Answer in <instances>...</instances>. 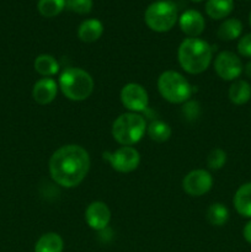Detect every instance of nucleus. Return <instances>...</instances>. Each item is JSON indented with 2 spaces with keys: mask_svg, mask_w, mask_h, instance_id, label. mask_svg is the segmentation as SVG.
Listing matches in <instances>:
<instances>
[{
  "mask_svg": "<svg viewBox=\"0 0 251 252\" xmlns=\"http://www.w3.org/2000/svg\"><path fill=\"white\" fill-rule=\"evenodd\" d=\"M91 166L90 155L78 144H66L52 154L48 162L49 175L58 186L74 189L88 176Z\"/></svg>",
  "mask_w": 251,
  "mask_h": 252,
  "instance_id": "1",
  "label": "nucleus"
},
{
  "mask_svg": "<svg viewBox=\"0 0 251 252\" xmlns=\"http://www.w3.org/2000/svg\"><path fill=\"white\" fill-rule=\"evenodd\" d=\"M180 66L191 75L202 74L209 68L213 61V48L199 37H187L177 48Z\"/></svg>",
  "mask_w": 251,
  "mask_h": 252,
  "instance_id": "2",
  "label": "nucleus"
},
{
  "mask_svg": "<svg viewBox=\"0 0 251 252\" xmlns=\"http://www.w3.org/2000/svg\"><path fill=\"white\" fill-rule=\"evenodd\" d=\"M58 86L62 94L74 102L85 101L91 96L95 88L93 76L86 70L75 66L65 68L58 78Z\"/></svg>",
  "mask_w": 251,
  "mask_h": 252,
  "instance_id": "3",
  "label": "nucleus"
},
{
  "mask_svg": "<svg viewBox=\"0 0 251 252\" xmlns=\"http://www.w3.org/2000/svg\"><path fill=\"white\" fill-rule=\"evenodd\" d=\"M147 128V120L140 113L125 112L113 121L111 133L121 147H133L142 140Z\"/></svg>",
  "mask_w": 251,
  "mask_h": 252,
  "instance_id": "4",
  "label": "nucleus"
},
{
  "mask_svg": "<svg viewBox=\"0 0 251 252\" xmlns=\"http://www.w3.org/2000/svg\"><path fill=\"white\" fill-rule=\"evenodd\" d=\"M157 91L164 100L174 105H184L191 100L193 86L188 80L176 70H165L157 81Z\"/></svg>",
  "mask_w": 251,
  "mask_h": 252,
  "instance_id": "5",
  "label": "nucleus"
},
{
  "mask_svg": "<svg viewBox=\"0 0 251 252\" xmlns=\"http://www.w3.org/2000/svg\"><path fill=\"white\" fill-rule=\"evenodd\" d=\"M179 21L177 6L171 0L154 1L145 9L144 22L152 31L164 33L170 31Z\"/></svg>",
  "mask_w": 251,
  "mask_h": 252,
  "instance_id": "6",
  "label": "nucleus"
},
{
  "mask_svg": "<svg viewBox=\"0 0 251 252\" xmlns=\"http://www.w3.org/2000/svg\"><path fill=\"white\" fill-rule=\"evenodd\" d=\"M102 157L115 171L121 174H129L137 170L140 164V154L134 147H120L113 153L105 152Z\"/></svg>",
  "mask_w": 251,
  "mask_h": 252,
  "instance_id": "7",
  "label": "nucleus"
},
{
  "mask_svg": "<svg viewBox=\"0 0 251 252\" xmlns=\"http://www.w3.org/2000/svg\"><path fill=\"white\" fill-rule=\"evenodd\" d=\"M217 75L224 81H235L240 78L244 71V64L240 57L230 51L218 53L213 62Z\"/></svg>",
  "mask_w": 251,
  "mask_h": 252,
  "instance_id": "8",
  "label": "nucleus"
},
{
  "mask_svg": "<svg viewBox=\"0 0 251 252\" xmlns=\"http://www.w3.org/2000/svg\"><path fill=\"white\" fill-rule=\"evenodd\" d=\"M121 102L127 112L140 113L147 110L149 105V95L144 86L137 83H128L122 88L120 94Z\"/></svg>",
  "mask_w": 251,
  "mask_h": 252,
  "instance_id": "9",
  "label": "nucleus"
},
{
  "mask_svg": "<svg viewBox=\"0 0 251 252\" xmlns=\"http://www.w3.org/2000/svg\"><path fill=\"white\" fill-rule=\"evenodd\" d=\"M212 187H213V176L208 170H192L182 180V189L191 197L204 196L211 191Z\"/></svg>",
  "mask_w": 251,
  "mask_h": 252,
  "instance_id": "10",
  "label": "nucleus"
},
{
  "mask_svg": "<svg viewBox=\"0 0 251 252\" xmlns=\"http://www.w3.org/2000/svg\"><path fill=\"white\" fill-rule=\"evenodd\" d=\"M85 221L93 230L102 231L108 228L111 221V211L102 201H94L86 207Z\"/></svg>",
  "mask_w": 251,
  "mask_h": 252,
  "instance_id": "11",
  "label": "nucleus"
},
{
  "mask_svg": "<svg viewBox=\"0 0 251 252\" xmlns=\"http://www.w3.org/2000/svg\"><path fill=\"white\" fill-rule=\"evenodd\" d=\"M179 26L187 37H199L206 29V20L198 10L188 9L180 15Z\"/></svg>",
  "mask_w": 251,
  "mask_h": 252,
  "instance_id": "12",
  "label": "nucleus"
},
{
  "mask_svg": "<svg viewBox=\"0 0 251 252\" xmlns=\"http://www.w3.org/2000/svg\"><path fill=\"white\" fill-rule=\"evenodd\" d=\"M58 90V83L53 78H41L32 88V97L38 105H49L56 100Z\"/></svg>",
  "mask_w": 251,
  "mask_h": 252,
  "instance_id": "13",
  "label": "nucleus"
},
{
  "mask_svg": "<svg viewBox=\"0 0 251 252\" xmlns=\"http://www.w3.org/2000/svg\"><path fill=\"white\" fill-rule=\"evenodd\" d=\"M103 33V24L98 19L84 20L78 27V37L84 43L98 41Z\"/></svg>",
  "mask_w": 251,
  "mask_h": 252,
  "instance_id": "14",
  "label": "nucleus"
},
{
  "mask_svg": "<svg viewBox=\"0 0 251 252\" xmlns=\"http://www.w3.org/2000/svg\"><path fill=\"white\" fill-rule=\"evenodd\" d=\"M233 204L239 216L251 219V181L245 182L236 189Z\"/></svg>",
  "mask_w": 251,
  "mask_h": 252,
  "instance_id": "15",
  "label": "nucleus"
},
{
  "mask_svg": "<svg viewBox=\"0 0 251 252\" xmlns=\"http://www.w3.org/2000/svg\"><path fill=\"white\" fill-rule=\"evenodd\" d=\"M228 97L231 103L241 106L248 103L251 100V85L249 81L238 79L233 81L228 91Z\"/></svg>",
  "mask_w": 251,
  "mask_h": 252,
  "instance_id": "16",
  "label": "nucleus"
},
{
  "mask_svg": "<svg viewBox=\"0 0 251 252\" xmlns=\"http://www.w3.org/2000/svg\"><path fill=\"white\" fill-rule=\"evenodd\" d=\"M243 29V22L240 20L236 19V17H230V19L224 20L219 25L218 30H217V36L220 41L230 42L240 38Z\"/></svg>",
  "mask_w": 251,
  "mask_h": 252,
  "instance_id": "17",
  "label": "nucleus"
},
{
  "mask_svg": "<svg viewBox=\"0 0 251 252\" xmlns=\"http://www.w3.org/2000/svg\"><path fill=\"white\" fill-rule=\"evenodd\" d=\"M33 68L42 78H52L59 73V63L51 54H39L33 62Z\"/></svg>",
  "mask_w": 251,
  "mask_h": 252,
  "instance_id": "18",
  "label": "nucleus"
},
{
  "mask_svg": "<svg viewBox=\"0 0 251 252\" xmlns=\"http://www.w3.org/2000/svg\"><path fill=\"white\" fill-rule=\"evenodd\" d=\"M204 10L211 19H226L234 10V0H207Z\"/></svg>",
  "mask_w": 251,
  "mask_h": 252,
  "instance_id": "19",
  "label": "nucleus"
},
{
  "mask_svg": "<svg viewBox=\"0 0 251 252\" xmlns=\"http://www.w3.org/2000/svg\"><path fill=\"white\" fill-rule=\"evenodd\" d=\"M64 240L59 234L46 233L34 244V252H63Z\"/></svg>",
  "mask_w": 251,
  "mask_h": 252,
  "instance_id": "20",
  "label": "nucleus"
},
{
  "mask_svg": "<svg viewBox=\"0 0 251 252\" xmlns=\"http://www.w3.org/2000/svg\"><path fill=\"white\" fill-rule=\"evenodd\" d=\"M229 217H230V213H229L228 207L219 202L212 203L206 212L207 221L213 226L225 225L229 220Z\"/></svg>",
  "mask_w": 251,
  "mask_h": 252,
  "instance_id": "21",
  "label": "nucleus"
},
{
  "mask_svg": "<svg viewBox=\"0 0 251 252\" xmlns=\"http://www.w3.org/2000/svg\"><path fill=\"white\" fill-rule=\"evenodd\" d=\"M147 134L153 142L155 143H165L171 138L172 129L169 126V123L164 121H153L150 125H148Z\"/></svg>",
  "mask_w": 251,
  "mask_h": 252,
  "instance_id": "22",
  "label": "nucleus"
},
{
  "mask_svg": "<svg viewBox=\"0 0 251 252\" xmlns=\"http://www.w3.org/2000/svg\"><path fill=\"white\" fill-rule=\"evenodd\" d=\"M66 0H38L37 10L43 17H56L65 9Z\"/></svg>",
  "mask_w": 251,
  "mask_h": 252,
  "instance_id": "23",
  "label": "nucleus"
},
{
  "mask_svg": "<svg viewBox=\"0 0 251 252\" xmlns=\"http://www.w3.org/2000/svg\"><path fill=\"white\" fill-rule=\"evenodd\" d=\"M226 164V153L220 148H214L207 157V166L209 170H220Z\"/></svg>",
  "mask_w": 251,
  "mask_h": 252,
  "instance_id": "24",
  "label": "nucleus"
},
{
  "mask_svg": "<svg viewBox=\"0 0 251 252\" xmlns=\"http://www.w3.org/2000/svg\"><path fill=\"white\" fill-rule=\"evenodd\" d=\"M201 112V103L197 100H188L182 105L181 113L185 120L188 121V122H194L196 120H198Z\"/></svg>",
  "mask_w": 251,
  "mask_h": 252,
  "instance_id": "25",
  "label": "nucleus"
},
{
  "mask_svg": "<svg viewBox=\"0 0 251 252\" xmlns=\"http://www.w3.org/2000/svg\"><path fill=\"white\" fill-rule=\"evenodd\" d=\"M93 0H66L65 7L78 15H86L93 10Z\"/></svg>",
  "mask_w": 251,
  "mask_h": 252,
  "instance_id": "26",
  "label": "nucleus"
},
{
  "mask_svg": "<svg viewBox=\"0 0 251 252\" xmlns=\"http://www.w3.org/2000/svg\"><path fill=\"white\" fill-rule=\"evenodd\" d=\"M236 48H238L239 54L241 57L251 58V33H246L243 37H240Z\"/></svg>",
  "mask_w": 251,
  "mask_h": 252,
  "instance_id": "27",
  "label": "nucleus"
},
{
  "mask_svg": "<svg viewBox=\"0 0 251 252\" xmlns=\"http://www.w3.org/2000/svg\"><path fill=\"white\" fill-rule=\"evenodd\" d=\"M243 236L245 239L246 243L251 244V219L245 224L243 229Z\"/></svg>",
  "mask_w": 251,
  "mask_h": 252,
  "instance_id": "28",
  "label": "nucleus"
},
{
  "mask_svg": "<svg viewBox=\"0 0 251 252\" xmlns=\"http://www.w3.org/2000/svg\"><path fill=\"white\" fill-rule=\"evenodd\" d=\"M243 73L245 74V75L248 76V78L251 79V61H249L248 63H246L245 65H244V71H243Z\"/></svg>",
  "mask_w": 251,
  "mask_h": 252,
  "instance_id": "29",
  "label": "nucleus"
},
{
  "mask_svg": "<svg viewBox=\"0 0 251 252\" xmlns=\"http://www.w3.org/2000/svg\"><path fill=\"white\" fill-rule=\"evenodd\" d=\"M249 24H250V26H251V12H250V15H249Z\"/></svg>",
  "mask_w": 251,
  "mask_h": 252,
  "instance_id": "30",
  "label": "nucleus"
},
{
  "mask_svg": "<svg viewBox=\"0 0 251 252\" xmlns=\"http://www.w3.org/2000/svg\"><path fill=\"white\" fill-rule=\"evenodd\" d=\"M191 1H193V2H201V1H203V0H191Z\"/></svg>",
  "mask_w": 251,
  "mask_h": 252,
  "instance_id": "31",
  "label": "nucleus"
},
{
  "mask_svg": "<svg viewBox=\"0 0 251 252\" xmlns=\"http://www.w3.org/2000/svg\"><path fill=\"white\" fill-rule=\"evenodd\" d=\"M155 1H161V0H155Z\"/></svg>",
  "mask_w": 251,
  "mask_h": 252,
  "instance_id": "32",
  "label": "nucleus"
}]
</instances>
